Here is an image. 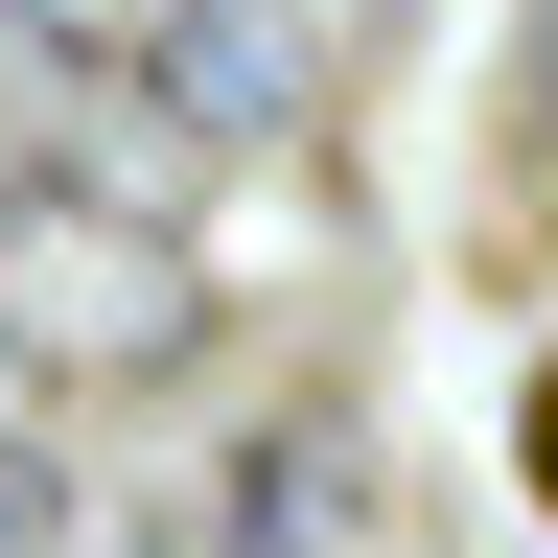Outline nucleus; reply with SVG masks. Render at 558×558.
<instances>
[{
	"label": "nucleus",
	"mask_w": 558,
	"mask_h": 558,
	"mask_svg": "<svg viewBox=\"0 0 558 558\" xmlns=\"http://www.w3.org/2000/svg\"><path fill=\"white\" fill-rule=\"evenodd\" d=\"M349 512H373L349 418H256V442L209 465V535H233V558H349Z\"/></svg>",
	"instance_id": "3"
},
{
	"label": "nucleus",
	"mask_w": 558,
	"mask_h": 558,
	"mask_svg": "<svg viewBox=\"0 0 558 558\" xmlns=\"http://www.w3.org/2000/svg\"><path fill=\"white\" fill-rule=\"evenodd\" d=\"M140 94H163L186 140H303L326 117V47H303V0H140Z\"/></svg>",
	"instance_id": "2"
},
{
	"label": "nucleus",
	"mask_w": 558,
	"mask_h": 558,
	"mask_svg": "<svg viewBox=\"0 0 558 558\" xmlns=\"http://www.w3.org/2000/svg\"><path fill=\"white\" fill-rule=\"evenodd\" d=\"M535 488H558V373H535Z\"/></svg>",
	"instance_id": "6"
},
{
	"label": "nucleus",
	"mask_w": 558,
	"mask_h": 558,
	"mask_svg": "<svg viewBox=\"0 0 558 558\" xmlns=\"http://www.w3.org/2000/svg\"><path fill=\"white\" fill-rule=\"evenodd\" d=\"M0 558H94V488H70L47 442H0Z\"/></svg>",
	"instance_id": "4"
},
{
	"label": "nucleus",
	"mask_w": 558,
	"mask_h": 558,
	"mask_svg": "<svg viewBox=\"0 0 558 558\" xmlns=\"http://www.w3.org/2000/svg\"><path fill=\"white\" fill-rule=\"evenodd\" d=\"M186 326H209V279L140 233V209H94V186H0V349H24V373H163Z\"/></svg>",
	"instance_id": "1"
},
{
	"label": "nucleus",
	"mask_w": 558,
	"mask_h": 558,
	"mask_svg": "<svg viewBox=\"0 0 558 558\" xmlns=\"http://www.w3.org/2000/svg\"><path fill=\"white\" fill-rule=\"evenodd\" d=\"M94 558H233V535H209V488H117V512H94Z\"/></svg>",
	"instance_id": "5"
}]
</instances>
